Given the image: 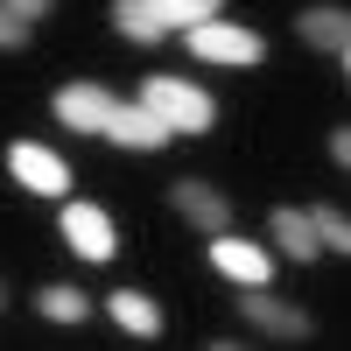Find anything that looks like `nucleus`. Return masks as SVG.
I'll use <instances>...</instances> for the list:
<instances>
[{
	"label": "nucleus",
	"mask_w": 351,
	"mask_h": 351,
	"mask_svg": "<svg viewBox=\"0 0 351 351\" xmlns=\"http://www.w3.org/2000/svg\"><path fill=\"white\" fill-rule=\"evenodd\" d=\"M141 106L162 112L169 134H204V127L218 120L211 92H204V84H190V77H148V84H141Z\"/></svg>",
	"instance_id": "obj_1"
},
{
	"label": "nucleus",
	"mask_w": 351,
	"mask_h": 351,
	"mask_svg": "<svg viewBox=\"0 0 351 351\" xmlns=\"http://www.w3.org/2000/svg\"><path fill=\"white\" fill-rule=\"evenodd\" d=\"M183 43L204 64H260V36L239 21H197V28H183Z\"/></svg>",
	"instance_id": "obj_2"
},
{
	"label": "nucleus",
	"mask_w": 351,
	"mask_h": 351,
	"mask_svg": "<svg viewBox=\"0 0 351 351\" xmlns=\"http://www.w3.org/2000/svg\"><path fill=\"white\" fill-rule=\"evenodd\" d=\"M239 316H246L253 330L281 337V344H302V337L316 330V324H309V309H295V302H274L267 288H246V295H239Z\"/></svg>",
	"instance_id": "obj_3"
},
{
	"label": "nucleus",
	"mask_w": 351,
	"mask_h": 351,
	"mask_svg": "<svg viewBox=\"0 0 351 351\" xmlns=\"http://www.w3.org/2000/svg\"><path fill=\"white\" fill-rule=\"evenodd\" d=\"M8 169L21 176L28 190H43V197H64V190H71V162L49 155V148H36V141H14V148H8Z\"/></svg>",
	"instance_id": "obj_4"
},
{
	"label": "nucleus",
	"mask_w": 351,
	"mask_h": 351,
	"mask_svg": "<svg viewBox=\"0 0 351 351\" xmlns=\"http://www.w3.org/2000/svg\"><path fill=\"white\" fill-rule=\"evenodd\" d=\"M64 239H71L84 260H112L120 232H112V218L99 211V204H64Z\"/></svg>",
	"instance_id": "obj_5"
},
{
	"label": "nucleus",
	"mask_w": 351,
	"mask_h": 351,
	"mask_svg": "<svg viewBox=\"0 0 351 351\" xmlns=\"http://www.w3.org/2000/svg\"><path fill=\"white\" fill-rule=\"evenodd\" d=\"M112 92H99V84H64L56 92V120L64 127H77V134H106V120H112Z\"/></svg>",
	"instance_id": "obj_6"
},
{
	"label": "nucleus",
	"mask_w": 351,
	"mask_h": 351,
	"mask_svg": "<svg viewBox=\"0 0 351 351\" xmlns=\"http://www.w3.org/2000/svg\"><path fill=\"white\" fill-rule=\"evenodd\" d=\"M295 36H302L309 49H324V56H337V71L351 64V56H344V49H351V14H344V8H309V14L295 21Z\"/></svg>",
	"instance_id": "obj_7"
},
{
	"label": "nucleus",
	"mask_w": 351,
	"mask_h": 351,
	"mask_svg": "<svg viewBox=\"0 0 351 351\" xmlns=\"http://www.w3.org/2000/svg\"><path fill=\"white\" fill-rule=\"evenodd\" d=\"M211 267L232 274L239 288H260V281H267V253L246 246V239H225V232H211Z\"/></svg>",
	"instance_id": "obj_8"
},
{
	"label": "nucleus",
	"mask_w": 351,
	"mask_h": 351,
	"mask_svg": "<svg viewBox=\"0 0 351 351\" xmlns=\"http://www.w3.org/2000/svg\"><path fill=\"white\" fill-rule=\"evenodd\" d=\"M169 204H176L190 225H204V232H225V225H232V204H225V190H211V183H176Z\"/></svg>",
	"instance_id": "obj_9"
},
{
	"label": "nucleus",
	"mask_w": 351,
	"mask_h": 351,
	"mask_svg": "<svg viewBox=\"0 0 351 351\" xmlns=\"http://www.w3.org/2000/svg\"><path fill=\"white\" fill-rule=\"evenodd\" d=\"M106 134L120 141V148H162V141H169V127H162V112H148V106H112V120H106Z\"/></svg>",
	"instance_id": "obj_10"
},
{
	"label": "nucleus",
	"mask_w": 351,
	"mask_h": 351,
	"mask_svg": "<svg viewBox=\"0 0 351 351\" xmlns=\"http://www.w3.org/2000/svg\"><path fill=\"white\" fill-rule=\"evenodd\" d=\"M274 239H281V253L288 260H316L324 253V239H316V225H309V211H288V204H274Z\"/></svg>",
	"instance_id": "obj_11"
},
{
	"label": "nucleus",
	"mask_w": 351,
	"mask_h": 351,
	"mask_svg": "<svg viewBox=\"0 0 351 351\" xmlns=\"http://www.w3.org/2000/svg\"><path fill=\"white\" fill-rule=\"evenodd\" d=\"M112 324L134 330V337H162V309L148 295H134V288H120V295H112Z\"/></svg>",
	"instance_id": "obj_12"
},
{
	"label": "nucleus",
	"mask_w": 351,
	"mask_h": 351,
	"mask_svg": "<svg viewBox=\"0 0 351 351\" xmlns=\"http://www.w3.org/2000/svg\"><path fill=\"white\" fill-rule=\"evenodd\" d=\"M112 28L134 36V43H162V36H169V28L148 14V0H112Z\"/></svg>",
	"instance_id": "obj_13"
},
{
	"label": "nucleus",
	"mask_w": 351,
	"mask_h": 351,
	"mask_svg": "<svg viewBox=\"0 0 351 351\" xmlns=\"http://www.w3.org/2000/svg\"><path fill=\"white\" fill-rule=\"evenodd\" d=\"M148 14L162 28H197V21H218V0H148Z\"/></svg>",
	"instance_id": "obj_14"
},
{
	"label": "nucleus",
	"mask_w": 351,
	"mask_h": 351,
	"mask_svg": "<svg viewBox=\"0 0 351 351\" xmlns=\"http://www.w3.org/2000/svg\"><path fill=\"white\" fill-rule=\"evenodd\" d=\"M36 309L49 316V324H77V316H84V309H92V302H84V295H77V288H71V281H49V288H43V295H36Z\"/></svg>",
	"instance_id": "obj_15"
},
{
	"label": "nucleus",
	"mask_w": 351,
	"mask_h": 351,
	"mask_svg": "<svg viewBox=\"0 0 351 351\" xmlns=\"http://www.w3.org/2000/svg\"><path fill=\"white\" fill-rule=\"evenodd\" d=\"M309 225H316V239H324V246L351 253V218L337 211V204H316V211H309Z\"/></svg>",
	"instance_id": "obj_16"
},
{
	"label": "nucleus",
	"mask_w": 351,
	"mask_h": 351,
	"mask_svg": "<svg viewBox=\"0 0 351 351\" xmlns=\"http://www.w3.org/2000/svg\"><path fill=\"white\" fill-rule=\"evenodd\" d=\"M21 43H28V21L0 8V49H21Z\"/></svg>",
	"instance_id": "obj_17"
},
{
	"label": "nucleus",
	"mask_w": 351,
	"mask_h": 351,
	"mask_svg": "<svg viewBox=\"0 0 351 351\" xmlns=\"http://www.w3.org/2000/svg\"><path fill=\"white\" fill-rule=\"evenodd\" d=\"M8 14H21V21H36V14H49V0H0Z\"/></svg>",
	"instance_id": "obj_18"
},
{
	"label": "nucleus",
	"mask_w": 351,
	"mask_h": 351,
	"mask_svg": "<svg viewBox=\"0 0 351 351\" xmlns=\"http://www.w3.org/2000/svg\"><path fill=\"white\" fill-rule=\"evenodd\" d=\"M0 302H8V288H0Z\"/></svg>",
	"instance_id": "obj_19"
}]
</instances>
